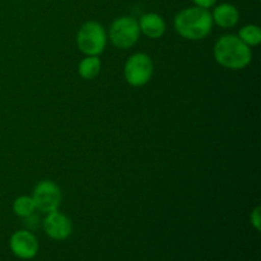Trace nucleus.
I'll use <instances>...</instances> for the list:
<instances>
[{
  "label": "nucleus",
  "mask_w": 261,
  "mask_h": 261,
  "mask_svg": "<svg viewBox=\"0 0 261 261\" xmlns=\"http://www.w3.org/2000/svg\"><path fill=\"white\" fill-rule=\"evenodd\" d=\"M139 23L133 17H120L110 27V40L116 47L129 48L139 40Z\"/></svg>",
  "instance_id": "4"
},
{
  "label": "nucleus",
  "mask_w": 261,
  "mask_h": 261,
  "mask_svg": "<svg viewBox=\"0 0 261 261\" xmlns=\"http://www.w3.org/2000/svg\"><path fill=\"white\" fill-rule=\"evenodd\" d=\"M139 30L149 38H160L166 31V23L157 13H147L139 19Z\"/></svg>",
  "instance_id": "9"
},
{
  "label": "nucleus",
  "mask_w": 261,
  "mask_h": 261,
  "mask_svg": "<svg viewBox=\"0 0 261 261\" xmlns=\"http://www.w3.org/2000/svg\"><path fill=\"white\" fill-rule=\"evenodd\" d=\"M214 58L224 68L240 70L251 63L252 53L250 46L241 41L239 36L226 35L216 42Z\"/></svg>",
  "instance_id": "2"
},
{
  "label": "nucleus",
  "mask_w": 261,
  "mask_h": 261,
  "mask_svg": "<svg viewBox=\"0 0 261 261\" xmlns=\"http://www.w3.org/2000/svg\"><path fill=\"white\" fill-rule=\"evenodd\" d=\"M175 30L186 40H203L211 33L213 28V18L208 12L200 7H191L181 10L175 17Z\"/></svg>",
  "instance_id": "1"
},
{
  "label": "nucleus",
  "mask_w": 261,
  "mask_h": 261,
  "mask_svg": "<svg viewBox=\"0 0 261 261\" xmlns=\"http://www.w3.org/2000/svg\"><path fill=\"white\" fill-rule=\"evenodd\" d=\"M107 42L103 25L94 20L86 22L78 31L76 43L79 50L87 56H97L105 50Z\"/></svg>",
  "instance_id": "3"
},
{
  "label": "nucleus",
  "mask_w": 261,
  "mask_h": 261,
  "mask_svg": "<svg viewBox=\"0 0 261 261\" xmlns=\"http://www.w3.org/2000/svg\"><path fill=\"white\" fill-rule=\"evenodd\" d=\"M32 199L36 209L43 213H50V212L58 211L60 205L61 190L53 181H41L33 190Z\"/></svg>",
  "instance_id": "6"
},
{
  "label": "nucleus",
  "mask_w": 261,
  "mask_h": 261,
  "mask_svg": "<svg viewBox=\"0 0 261 261\" xmlns=\"http://www.w3.org/2000/svg\"><path fill=\"white\" fill-rule=\"evenodd\" d=\"M10 250L17 257L23 260L33 259L38 252V241L32 232L27 229L17 231L10 237Z\"/></svg>",
  "instance_id": "7"
},
{
  "label": "nucleus",
  "mask_w": 261,
  "mask_h": 261,
  "mask_svg": "<svg viewBox=\"0 0 261 261\" xmlns=\"http://www.w3.org/2000/svg\"><path fill=\"white\" fill-rule=\"evenodd\" d=\"M43 231L50 239L56 241H64L68 239L73 231L71 221L58 211L50 212L43 221Z\"/></svg>",
  "instance_id": "8"
},
{
  "label": "nucleus",
  "mask_w": 261,
  "mask_h": 261,
  "mask_svg": "<svg viewBox=\"0 0 261 261\" xmlns=\"http://www.w3.org/2000/svg\"><path fill=\"white\" fill-rule=\"evenodd\" d=\"M125 79L133 87H142L150 81L153 75L152 59L147 54H134L126 61L124 68Z\"/></svg>",
  "instance_id": "5"
},
{
  "label": "nucleus",
  "mask_w": 261,
  "mask_h": 261,
  "mask_svg": "<svg viewBox=\"0 0 261 261\" xmlns=\"http://www.w3.org/2000/svg\"><path fill=\"white\" fill-rule=\"evenodd\" d=\"M261 208L256 206L251 213V224L256 228V231H260L261 228Z\"/></svg>",
  "instance_id": "14"
},
{
  "label": "nucleus",
  "mask_w": 261,
  "mask_h": 261,
  "mask_svg": "<svg viewBox=\"0 0 261 261\" xmlns=\"http://www.w3.org/2000/svg\"><path fill=\"white\" fill-rule=\"evenodd\" d=\"M239 37L247 46H257L261 42V30L255 24H247L240 30Z\"/></svg>",
  "instance_id": "13"
},
{
  "label": "nucleus",
  "mask_w": 261,
  "mask_h": 261,
  "mask_svg": "<svg viewBox=\"0 0 261 261\" xmlns=\"http://www.w3.org/2000/svg\"><path fill=\"white\" fill-rule=\"evenodd\" d=\"M101 70V61L97 56H87L79 63L78 73L84 79H93Z\"/></svg>",
  "instance_id": "11"
},
{
  "label": "nucleus",
  "mask_w": 261,
  "mask_h": 261,
  "mask_svg": "<svg viewBox=\"0 0 261 261\" xmlns=\"http://www.w3.org/2000/svg\"><path fill=\"white\" fill-rule=\"evenodd\" d=\"M35 209L36 206L35 203H33L32 196H19L13 203V211H14V213L17 216L23 217V218H27V217L32 216Z\"/></svg>",
  "instance_id": "12"
},
{
  "label": "nucleus",
  "mask_w": 261,
  "mask_h": 261,
  "mask_svg": "<svg viewBox=\"0 0 261 261\" xmlns=\"http://www.w3.org/2000/svg\"><path fill=\"white\" fill-rule=\"evenodd\" d=\"M194 3L196 4V7L204 8V9H208V8L213 7L216 4L217 0H193Z\"/></svg>",
  "instance_id": "15"
},
{
  "label": "nucleus",
  "mask_w": 261,
  "mask_h": 261,
  "mask_svg": "<svg viewBox=\"0 0 261 261\" xmlns=\"http://www.w3.org/2000/svg\"><path fill=\"white\" fill-rule=\"evenodd\" d=\"M213 22L222 28H232L237 24L240 19V13L234 5L229 3H222L217 5L213 10Z\"/></svg>",
  "instance_id": "10"
}]
</instances>
